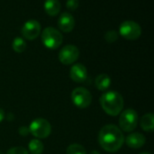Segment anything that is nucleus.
I'll use <instances>...</instances> for the list:
<instances>
[{"label": "nucleus", "mask_w": 154, "mask_h": 154, "mask_svg": "<svg viewBox=\"0 0 154 154\" xmlns=\"http://www.w3.org/2000/svg\"><path fill=\"white\" fill-rule=\"evenodd\" d=\"M98 143L103 150L108 152H116L122 148L125 143V136L117 126L107 124L100 130Z\"/></svg>", "instance_id": "f257e3e1"}, {"label": "nucleus", "mask_w": 154, "mask_h": 154, "mask_svg": "<svg viewBox=\"0 0 154 154\" xmlns=\"http://www.w3.org/2000/svg\"><path fill=\"white\" fill-rule=\"evenodd\" d=\"M99 103L102 109L112 116H117L124 108V98L116 91H109L102 94Z\"/></svg>", "instance_id": "f03ea898"}, {"label": "nucleus", "mask_w": 154, "mask_h": 154, "mask_svg": "<svg viewBox=\"0 0 154 154\" xmlns=\"http://www.w3.org/2000/svg\"><path fill=\"white\" fill-rule=\"evenodd\" d=\"M42 41L47 48L57 49L62 44L63 36L59 30L50 26L43 29L42 33Z\"/></svg>", "instance_id": "7ed1b4c3"}, {"label": "nucleus", "mask_w": 154, "mask_h": 154, "mask_svg": "<svg viewBox=\"0 0 154 154\" xmlns=\"http://www.w3.org/2000/svg\"><path fill=\"white\" fill-rule=\"evenodd\" d=\"M139 122L137 113L134 109L125 110L119 117V126L123 132L130 133L135 130Z\"/></svg>", "instance_id": "20e7f679"}, {"label": "nucleus", "mask_w": 154, "mask_h": 154, "mask_svg": "<svg viewBox=\"0 0 154 154\" xmlns=\"http://www.w3.org/2000/svg\"><path fill=\"white\" fill-rule=\"evenodd\" d=\"M51 123L43 118H37L33 120L29 126V133L38 139L47 138L51 134Z\"/></svg>", "instance_id": "39448f33"}, {"label": "nucleus", "mask_w": 154, "mask_h": 154, "mask_svg": "<svg viewBox=\"0 0 154 154\" xmlns=\"http://www.w3.org/2000/svg\"><path fill=\"white\" fill-rule=\"evenodd\" d=\"M119 34L127 40H136L142 34V28L136 22L126 20L120 25Z\"/></svg>", "instance_id": "423d86ee"}, {"label": "nucleus", "mask_w": 154, "mask_h": 154, "mask_svg": "<svg viewBox=\"0 0 154 154\" xmlns=\"http://www.w3.org/2000/svg\"><path fill=\"white\" fill-rule=\"evenodd\" d=\"M72 103L80 109L88 108L92 102V95L88 90L83 87H78L71 93Z\"/></svg>", "instance_id": "0eeeda50"}, {"label": "nucleus", "mask_w": 154, "mask_h": 154, "mask_svg": "<svg viewBox=\"0 0 154 154\" xmlns=\"http://www.w3.org/2000/svg\"><path fill=\"white\" fill-rule=\"evenodd\" d=\"M79 56V50L73 44H68L62 47L59 53V60L61 64L69 65L75 63Z\"/></svg>", "instance_id": "6e6552de"}, {"label": "nucleus", "mask_w": 154, "mask_h": 154, "mask_svg": "<svg viewBox=\"0 0 154 154\" xmlns=\"http://www.w3.org/2000/svg\"><path fill=\"white\" fill-rule=\"evenodd\" d=\"M41 33V24L35 19H30L22 27V34L27 40H34Z\"/></svg>", "instance_id": "1a4fd4ad"}, {"label": "nucleus", "mask_w": 154, "mask_h": 154, "mask_svg": "<svg viewBox=\"0 0 154 154\" xmlns=\"http://www.w3.org/2000/svg\"><path fill=\"white\" fill-rule=\"evenodd\" d=\"M58 26L62 32H71L75 26V19L73 15L69 12H63L59 17Z\"/></svg>", "instance_id": "9d476101"}, {"label": "nucleus", "mask_w": 154, "mask_h": 154, "mask_svg": "<svg viewBox=\"0 0 154 154\" xmlns=\"http://www.w3.org/2000/svg\"><path fill=\"white\" fill-rule=\"evenodd\" d=\"M70 78L76 83H83L88 79V71L84 64H75L70 68Z\"/></svg>", "instance_id": "9b49d317"}, {"label": "nucleus", "mask_w": 154, "mask_h": 154, "mask_svg": "<svg viewBox=\"0 0 154 154\" xmlns=\"http://www.w3.org/2000/svg\"><path fill=\"white\" fill-rule=\"evenodd\" d=\"M125 142L129 148L140 149L145 144L146 138L143 134L140 133H133L129 134L126 138H125Z\"/></svg>", "instance_id": "f8f14e48"}, {"label": "nucleus", "mask_w": 154, "mask_h": 154, "mask_svg": "<svg viewBox=\"0 0 154 154\" xmlns=\"http://www.w3.org/2000/svg\"><path fill=\"white\" fill-rule=\"evenodd\" d=\"M60 8L61 5L59 0H45L44 2V10L49 15H57L60 13Z\"/></svg>", "instance_id": "ddd939ff"}, {"label": "nucleus", "mask_w": 154, "mask_h": 154, "mask_svg": "<svg viewBox=\"0 0 154 154\" xmlns=\"http://www.w3.org/2000/svg\"><path fill=\"white\" fill-rule=\"evenodd\" d=\"M95 85L99 91H106L111 85V78L106 74H101L96 78Z\"/></svg>", "instance_id": "4468645a"}, {"label": "nucleus", "mask_w": 154, "mask_h": 154, "mask_svg": "<svg viewBox=\"0 0 154 154\" xmlns=\"http://www.w3.org/2000/svg\"><path fill=\"white\" fill-rule=\"evenodd\" d=\"M140 125L143 131L152 133L154 127V115L152 113L144 114L140 120Z\"/></svg>", "instance_id": "2eb2a0df"}, {"label": "nucleus", "mask_w": 154, "mask_h": 154, "mask_svg": "<svg viewBox=\"0 0 154 154\" xmlns=\"http://www.w3.org/2000/svg\"><path fill=\"white\" fill-rule=\"evenodd\" d=\"M28 148L32 154H42L43 152V149H44L43 143L38 139L32 140L28 144Z\"/></svg>", "instance_id": "dca6fc26"}, {"label": "nucleus", "mask_w": 154, "mask_h": 154, "mask_svg": "<svg viewBox=\"0 0 154 154\" xmlns=\"http://www.w3.org/2000/svg\"><path fill=\"white\" fill-rule=\"evenodd\" d=\"M12 47L16 53H23L26 49V43L21 37H15L13 41Z\"/></svg>", "instance_id": "f3484780"}, {"label": "nucleus", "mask_w": 154, "mask_h": 154, "mask_svg": "<svg viewBox=\"0 0 154 154\" xmlns=\"http://www.w3.org/2000/svg\"><path fill=\"white\" fill-rule=\"evenodd\" d=\"M67 154H87V152L82 145L74 143L67 148Z\"/></svg>", "instance_id": "a211bd4d"}, {"label": "nucleus", "mask_w": 154, "mask_h": 154, "mask_svg": "<svg viewBox=\"0 0 154 154\" xmlns=\"http://www.w3.org/2000/svg\"><path fill=\"white\" fill-rule=\"evenodd\" d=\"M105 39L108 43H114L118 39V32L115 30H109L105 34Z\"/></svg>", "instance_id": "6ab92c4d"}, {"label": "nucleus", "mask_w": 154, "mask_h": 154, "mask_svg": "<svg viewBox=\"0 0 154 154\" xmlns=\"http://www.w3.org/2000/svg\"><path fill=\"white\" fill-rule=\"evenodd\" d=\"M6 154H29V152L25 148L17 146V147H14V148L8 150Z\"/></svg>", "instance_id": "aec40b11"}, {"label": "nucleus", "mask_w": 154, "mask_h": 154, "mask_svg": "<svg viewBox=\"0 0 154 154\" xmlns=\"http://www.w3.org/2000/svg\"><path fill=\"white\" fill-rule=\"evenodd\" d=\"M79 0H67V2H66V6L70 11L76 10L79 7Z\"/></svg>", "instance_id": "412c9836"}, {"label": "nucleus", "mask_w": 154, "mask_h": 154, "mask_svg": "<svg viewBox=\"0 0 154 154\" xmlns=\"http://www.w3.org/2000/svg\"><path fill=\"white\" fill-rule=\"evenodd\" d=\"M29 133V128L25 127V126H22L19 128V134L22 136H27Z\"/></svg>", "instance_id": "4be33fe9"}, {"label": "nucleus", "mask_w": 154, "mask_h": 154, "mask_svg": "<svg viewBox=\"0 0 154 154\" xmlns=\"http://www.w3.org/2000/svg\"><path fill=\"white\" fill-rule=\"evenodd\" d=\"M4 119H5V112H4L3 109L0 108V123H1Z\"/></svg>", "instance_id": "5701e85b"}, {"label": "nucleus", "mask_w": 154, "mask_h": 154, "mask_svg": "<svg viewBox=\"0 0 154 154\" xmlns=\"http://www.w3.org/2000/svg\"><path fill=\"white\" fill-rule=\"evenodd\" d=\"M89 154H100V153H99V152H97V151H92V152H91Z\"/></svg>", "instance_id": "b1692460"}, {"label": "nucleus", "mask_w": 154, "mask_h": 154, "mask_svg": "<svg viewBox=\"0 0 154 154\" xmlns=\"http://www.w3.org/2000/svg\"><path fill=\"white\" fill-rule=\"evenodd\" d=\"M140 154H151V153H149V152H143V153H140Z\"/></svg>", "instance_id": "393cba45"}, {"label": "nucleus", "mask_w": 154, "mask_h": 154, "mask_svg": "<svg viewBox=\"0 0 154 154\" xmlns=\"http://www.w3.org/2000/svg\"><path fill=\"white\" fill-rule=\"evenodd\" d=\"M0 154H3V152H0Z\"/></svg>", "instance_id": "a878e982"}]
</instances>
